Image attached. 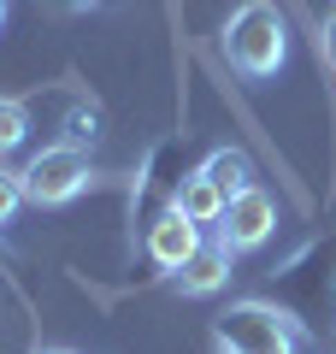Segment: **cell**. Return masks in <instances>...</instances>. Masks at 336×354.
Segmentation results:
<instances>
[{
    "label": "cell",
    "mask_w": 336,
    "mask_h": 354,
    "mask_svg": "<svg viewBox=\"0 0 336 354\" xmlns=\"http://www.w3.org/2000/svg\"><path fill=\"white\" fill-rule=\"evenodd\" d=\"M224 59L236 65L242 77L265 83L283 71L289 59V24L277 12V0H242L236 12L224 18Z\"/></svg>",
    "instance_id": "6da1fadb"
},
{
    "label": "cell",
    "mask_w": 336,
    "mask_h": 354,
    "mask_svg": "<svg viewBox=\"0 0 336 354\" xmlns=\"http://www.w3.org/2000/svg\"><path fill=\"white\" fill-rule=\"evenodd\" d=\"M212 337H218V348H230V354H295L301 348L295 319H289L277 301H236V307H224V313L212 319Z\"/></svg>",
    "instance_id": "7a4b0ae2"
},
{
    "label": "cell",
    "mask_w": 336,
    "mask_h": 354,
    "mask_svg": "<svg viewBox=\"0 0 336 354\" xmlns=\"http://www.w3.org/2000/svg\"><path fill=\"white\" fill-rule=\"evenodd\" d=\"M18 177H24V201L30 207H65V201H77L88 189V153L59 142V148H41Z\"/></svg>",
    "instance_id": "3957f363"
},
{
    "label": "cell",
    "mask_w": 336,
    "mask_h": 354,
    "mask_svg": "<svg viewBox=\"0 0 336 354\" xmlns=\"http://www.w3.org/2000/svg\"><path fill=\"white\" fill-rule=\"evenodd\" d=\"M272 225H277V201L254 183V189L230 195V207H224V218H218V242L230 254H248V248H260V242L272 236Z\"/></svg>",
    "instance_id": "277c9868"
},
{
    "label": "cell",
    "mask_w": 336,
    "mask_h": 354,
    "mask_svg": "<svg viewBox=\"0 0 336 354\" xmlns=\"http://www.w3.org/2000/svg\"><path fill=\"white\" fill-rule=\"evenodd\" d=\"M195 254H200V225H189L177 207H165V213L153 218V230H148V260L160 266V272H171V278H177Z\"/></svg>",
    "instance_id": "5b68a950"
},
{
    "label": "cell",
    "mask_w": 336,
    "mask_h": 354,
    "mask_svg": "<svg viewBox=\"0 0 336 354\" xmlns=\"http://www.w3.org/2000/svg\"><path fill=\"white\" fill-rule=\"evenodd\" d=\"M171 207H177V213L189 218V225H200V230H207V225H218V218H224V207H230V195H224V189L212 183L207 171H189L183 183L171 189Z\"/></svg>",
    "instance_id": "8992f818"
},
{
    "label": "cell",
    "mask_w": 336,
    "mask_h": 354,
    "mask_svg": "<svg viewBox=\"0 0 336 354\" xmlns=\"http://www.w3.org/2000/svg\"><path fill=\"white\" fill-rule=\"evenodd\" d=\"M230 283V248L224 242H200V254L177 272V290L183 295H218Z\"/></svg>",
    "instance_id": "52a82bcc"
},
{
    "label": "cell",
    "mask_w": 336,
    "mask_h": 354,
    "mask_svg": "<svg viewBox=\"0 0 336 354\" xmlns=\"http://www.w3.org/2000/svg\"><path fill=\"white\" fill-rule=\"evenodd\" d=\"M200 171L218 183L224 195H242V189H254V160L242 148H218V153H207V165Z\"/></svg>",
    "instance_id": "ba28073f"
},
{
    "label": "cell",
    "mask_w": 336,
    "mask_h": 354,
    "mask_svg": "<svg viewBox=\"0 0 336 354\" xmlns=\"http://www.w3.org/2000/svg\"><path fill=\"white\" fill-rule=\"evenodd\" d=\"M30 136V106L24 101H0V153H18Z\"/></svg>",
    "instance_id": "9c48e42d"
},
{
    "label": "cell",
    "mask_w": 336,
    "mask_h": 354,
    "mask_svg": "<svg viewBox=\"0 0 336 354\" xmlns=\"http://www.w3.org/2000/svg\"><path fill=\"white\" fill-rule=\"evenodd\" d=\"M18 207H24V177H18V171H0V230L12 225Z\"/></svg>",
    "instance_id": "30bf717a"
},
{
    "label": "cell",
    "mask_w": 336,
    "mask_h": 354,
    "mask_svg": "<svg viewBox=\"0 0 336 354\" xmlns=\"http://www.w3.org/2000/svg\"><path fill=\"white\" fill-rule=\"evenodd\" d=\"M83 142H95V113L77 106V113L65 118V148H83Z\"/></svg>",
    "instance_id": "8fae6325"
},
{
    "label": "cell",
    "mask_w": 336,
    "mask_h": 354,
    "mask_svg": "<svg viewBox=\"0 0 336 354\" xmlns=\"http://www.w3.org/2000/svg\"><path fill=\"white\" fill-rule=\"evenodd\" d=\"M59 12H95V6H106V0H53Z\"/></svg>",
    "instance_id": "7c38bea8"
},
{
    "label": "cell",
    "mask_w": 336,
    "mask_h": 354,
    "mask_svg": "<svg viewBox=\"0 0 336 354\" xmlns=\"http://www.w3.org/2000/svg\"><path fill=\"white\" fill-rule=\"evenodd\" d=\"M324 59L336 65V12H330V24H324Z\"/></svg>",
    "instance_id": "4fadbf2b"
},
{
    "label": "cell",
    "mask_w": 336,
    "mask_h": 354,
    "mask_svg": "<svg viewBox=\"0 0 336 354\" xmlns=\"http://www.w3.org/2000/svg\"><path fill=\"white\" fill-rule=\"evenodd\" d=\"M6 12H12V0H0V24H6Z\"/></svg>",
    "instance_id": "5bb4252c"
},
{
    "label": "cell",
    "mask_w": 336,
    "mask_h": 354,
    "mask_svg": "<svg viewBox=\"0 0 336 354\" xmlns=\"http://www.w3.org/2000/svg\"><path fill=\"white\" fill-rule=\"evenodd\" d=\"M41 354H77V348H41Z\"/></svg>",
    "instance_id": "9a60e30c"
},
{
    "label": "cell",
    "mask_w": 336,
    "mask_h": 354,
    "mask_svg": "<svg viewBox=\"0 0 336 354\" xmlns=\"http://www.w3.org/2000/svg\"><path fill=\"white\" fill-rule=\"evenodd\" d=\"M218 354H230V348H218Z\"/></svg>",
    "instance_id": "2e32d148"
}]
</instances>
